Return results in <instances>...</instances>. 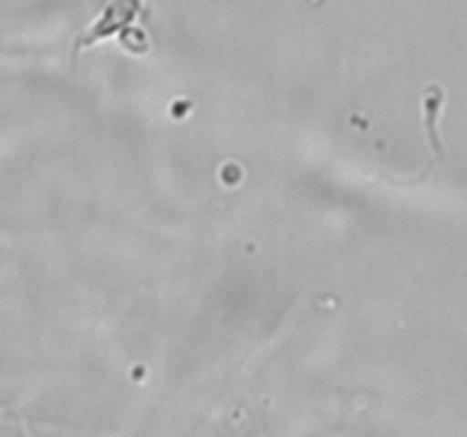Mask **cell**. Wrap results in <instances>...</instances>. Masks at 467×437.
I'll return each instance as SVG.
<instances>
[{
    "label": "cell",
    "mask_w": 467,
    "mask_h": 437,
    "mask_svg": "<svg viewBox=\"0 0 467 437\" xmlns=\"http://www.w3.org/2000/svg\"><path fill=\"white\" fill-rule=\"evenodd\" d=\"M442 98H445V94H442L441 86H429L424 91V126H427L429 144L436 148L438 155H442V144L441 137H438V114H441Z\"/></svg>",
    "instance_id": "cell-2"
},
{
    "label": "cell",
    "mask_w": 467,
    "mask_h": 437,
    "mask_svg": "<svg viewBox=\"0 0 467 437\" xmlns=\"http://www.w3.org/2000/svg\"><path fill=\"white\" fill-rule=\"evenodd\" d=\"M140 9L141 0H112V3L105 7V12L99 16V21L78 39L76 53L80 48H85V46H94L96 41L105 39V36L114 35V32L121 30V27L130 25L137 18V14H140Z\"/></svg>",
    "instance_id": "cell-1"
}]
</instances>
